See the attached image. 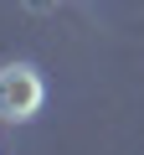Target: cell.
Returning <instances> with one entry per match:
<instances>
[{
  "label": "cell",
  "instance_id": "obj_1",
  "mask_svg": "<svg viewBox=\"0 0 144 155\" xmlns=\"http://www.w3.org/2000/svg\"><path fill=\"white\" fill-rule=\"evenodd\" d=\"M41 98H46V83H41V72L31 62H5V67H0V119H5V124L36 119Z\"/></svg>",
  "mask_w": 144,
  "mask_h": 155
}]
</instances>
